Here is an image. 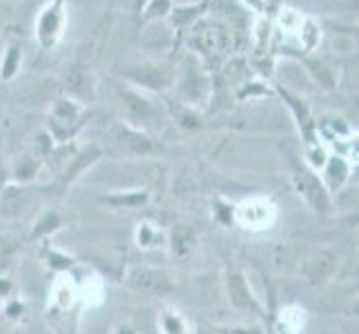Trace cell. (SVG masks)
<instances>
[{
	"mask_svg": "<svg viewBox=\"0 0 359 334\" xmlns=\"http://www.w3.org/2000/svg\"><path fill=\"white\" fill-rule=\"evenodd\" d=\"M103 147L98 143H60L54 145V150L45 158V167L52 172V183L49 190L63 196L74 183H76L85 172L94 167L103 158Z\"/></svg>",
	"mask_w": 359,
	"mask_h": 334,
	"instance_id": "6da1fadb",
	"label": "cell"
},
{
	"mask_svg": "<svg viewBox=\"0 0 359 334\" xmlns=\"http://www.w3.org/2000/svg\"><path fill=\"white\" fill-rule=\"evenodd\" d=\"M190 52L201 60L210 71H219L221 65L232 52V34L226 22L217 18H199L190 25V29L183 36Z\"/></svg>",
	"mask_w": 359,
	"mask_h": 334,
	"instance_id": "7a4b0ae2",
	"label": "cell"
},
{
	"mask_svg": "<svg viewBox=\"0 0 359 334\" xmlns=\"http://www.w3.org/2000/svg\"><path fill=\"white\" fill-rule=\"evenodd\" d=\"M212 71H210L192 52H185L175 65V85L177 101L192 109H203L212 98Z\"/></svg>",
	"mask_w": 359,
	"mask_h": 334,
	"instance_id": "3957f363",
	"label": "cell"
},
{
	"mask_svg": "<svg viewBox=\"0 0 359 334\" xmlns=\"http://www.w3.org/2000/svg\"><path fill=\"white\" fill-rule=\"evenodd\" d=\"M88 123V105L74 101L69 96H58L49 107L45 132L52 136L56 145L76 141V136Z\"/></svg>",
	"mask_w": 359,
	"mask_h": 334,
	"instance_id": "277c9868",
	"label": "cell"
},
{
	"mask_svg": "<svg viewBox=\"0 0 359 334\" xmlns=\"http://www.w3.org/2000/svg\"><path fill=\"white\" fill-rule=\"evenodd\" d=\"M121 101H123V123H128L130 127L141 130L145 134L161 132L165 127V107H161L158 103H152L150 96L145 92H139L126 85L121 92Z\"/></svg>",
	"mask_w": 359,
	"mask_h": 334,
	"instance_id": "5b68a950",
	"label": "cell"
},
{
	"mask_svg": "<svg viewBox=\"0 0 359 334\" xmlns=\"http://www.w3.org/2000/svg\"><path fill=\"white\" fill-rule=\"evenodd\" d=\"M107 150L116 158H143L154 156L163 150L152 134H145L141 130L130 127L128 123L116 120L107 130Z\"/></svg>",
	"mask_w": 359,
	"mask_h": 334,
	"instance_id": "8992f818",
	"label": "cell"
},
{
	"mask_svg": "<svg viewBox=\"0 0 359 334\" xmlns=\"http://www.w3.org/2000/svg\"><path fill=\"white\" fill-rule=\"evenodd\" d=\"M290 181H292L297 196L308 205V209H313L319 216L332 214V196L328 194L326 185L321 183L319 172L311 169L308 165L297 163L290 169Z\"/></svg>",
	"mask_w": 359,
	"mask_h": 334,
	"instance_id": "52a82bcc",
	"label": "cell"
},
{
	"mask_svg": "<svg viewBox=\"0 0 359 334\" xmlns=\"http://www.w3.org/2000/svg\"><path fill=\"white\" fill-rule=\"evenodd\" d=\"M121 78L130 83V88L145 94H165L175 85V65L147 60L121 71Z\"/></svg>",
	"mask_w": 359,
	"mask_h": 334,
	"instance_id": "ba28073f",
	"label": "cell"
},
{
	"mask_svg": "<svg viewBox=\"0 0 359 334\" xmlns=\"http://www.w3.org/2000/svg\"><path fill=\"white\" fill-rule=\"evenodd\" d=\"M123 283H126V288H130L134 294L154 296V299H165V296L175 294L177 290L175 279H172L170 272L163 267H154V265L128 267Z\"/></svg>",
	"mask_w": 359,
	"mask_h": 334,
	"instance_id": "9c48e42d",
	"label": "cell"
},
{
	"mask_svg": "<svg viewBox=\"0 0 359 334\" xmlns=\"http://www.w3.org/2000/svg\"><path fill=\"white\" fill-rule=\"evenodd\" d=\"M224 290H226V296H228V303L237 312L248 314V316L266 319V305L257 296V292L250 286V281H248V277L243 274L241 270L226 267V272H224Z\"/></svg>",
	"mask_w": 359,
	"mask_h": 334,
	"instance_id": "30bf717a",
	"label": "cell"
},
{
	"mask_svg": "<svg viewBox=\"0 0 359 334\" xmlns=\"http://www.w3.org/2000/svg\"><path fill=\"white\" fill-rule=\"evenodd\" d=\"M65 5L67 0H49L39 18H36V43H39L41 52H52L63 39L67 25Z\"/></svg>",
	"mask_w": 359,
	"mask_h": 334,
	"instance_id": "8fae6325",
	"label": "cell"
},
{
	"mask_svg": "<svg viewBox=\"0 0 359 334\" xmlns=\"http://www.w3.org/2000/svg\"><path fill=\"white\" fill-rule=\"evenodd\" d=\"M275 94L281 96L283 105H286L288 111L292 114L294 125H297V130H299V134H302L304 150H306V147H313V145L321 143L319 134H317V120H315L313 109H311V105H308L306 98L299 96V94H294V92H290V90H286V88H281V85H275Z\"/></svg>",
	"mask_w": 359,
	"mask_h": 334,
	"instance_id": "7c38bea8",
	"label": "cell"
},
{
	"mask_svg": "<svg viewBox=\"0 0 359 334\" xmlns=\"http://www.w3.org/2000/svg\"><path fill=\"white\" fill-rule=\"evenodd\" d=\"M43 190H36L32 185L7 183L0 190V218H20L39 205V196Z\"/></svg>",
	"mask_w": 359,
	"mask_h": 334,
	"instance_id": "4fadbf2b",
	"label": "cell"
},
{
	"mask_svg": "<svg viewBox=\"0 0 359 334\" xmlns=\"http://www.w3.org/2000/svg\"><path fill=\"white\" fill-rule=\"evenodd\" d=\"M63 92H65V96L74 98V101H79L83 105L94 103L96 83H94L92 71L83 65H72L63 78Z\"/></svg>",
	"mask_w": 359,
	"mask_h": 334,
	"instance_id": "5bb4252c",
	"label": "cell"
},
{
	"mask_svg": "<svg viewBox=\"0 0 359 334\" xmlns=\"http://www.w3.org/2000/svg\"><path fill=\"white\" fill-rule=\"evenodd\" d=\"M337 267H339V256L332 250H328V247H324V250L315 252L304 263L302 274L313 288H321L324 283H328L332 279V274L337 272Z\"/></svg>",
	"mask_w": 359,
	"mask_h": 334,
	"instance_id": "9a60e30c",
	"label": "cell"
},
{
	"mask_svg": "<svg viewBox=\"0 0 359 334\" xmlns=\"http://www.w3.org/2000/svg\"><path fill=\"white\" fill-rule=\"evenodd\" d=\"M319 172H321L319 179H321V183L326 185L328 194L335 196L346 188V183L351 181L353 165H351V160L346 156H341V154H328L324 167H321Z\"/></svg>",
	"mask_w": 359,
	"mask_h": 334,
	"instance_id": "2e32d148",
	"label": "cell"
},
{
	"mask_svg": "<svg viewBox=\"0 0 359 334\" xmlns=\"http://www.w3.org/2000/svg\"><path fill=\"white\" fill-rule=\"evenodd\" d=\"M152 199V192L147 188H134V190H112L107 194L98 196V203L116 209V212H134L143 209Z\"/></svg>",
	"mask_w": 359,
	"mask_h": 334,
	"instance_id": "e0dca14e",
	"label": "cell"
},
{
	"mask_svg": "<svg viewBox=\"0 0 359 334\" xmlns=\"http://www.w3.org/2000/svg\"><path fill=\"white\" fill-rule=\"evenodd\" d=\"M45 169L43 158L36 154L32 147L25 150L16 156V160L9 167V183H18V185H32L39 174Z\"/></svg>",
	"mask_w": 359,
	"mask_h": 334,
	"instance_id": "ac0fdd59",
	"label": "cell"
},
{
	"mask_svg": "<svg viewBox=\"0 0 359 334\" xmlns=\"http://www.w3.org/2000/svg\"><path fill=\"white\" fill-rule=\"evenodd\" d=\"M196 232L188 223H175L165 232V245L170 247V254L175 258H188L196 247Z\"/></svg>",
	"mask_w": 359,
	"mask_h": 334,
	"instance_id": "d6986e66",
	"label": "cell"
},
{
	"mask_svg": "<svg viewBox=\"0 0 359 334\" xmlns=\"http://www.w3.org/2000/svg\"><path fill=\"white\" fill-rule=\"evenodd\" d=\"M268 214H275V205L268 199H250L237 205V225L243 223L248 228H264L270 223Z\"/></svg>",
	"mask_w": 359,
	"mask_h": 334,
	"instance_id": "ffe728a7",
	"label": "cell"
},
{
	"mask_svg": "<svg viewBox=\"0 0 359 334\" xmlns=\"http://www.w3.org/2000/svg\"><path fill=\"white\" fill-rule=\"evenodd\" d=\"M67 218L56 212V209H43L39 212V216L34 218V225H32V232H29V241H43L47 243L49 239L58 234L60 230L65 228Z\"/></svg>",
	"mask_w": 359,
	"mask_h": 334,
	"instance_id": "44dd1931",
	"label": "cell"
},
{
	"mask_svg": "<svg viewBox=\"0 0 359 334\" xmlns=\"http://www.w3.org/2000/svg\"><path fill=\"white\" fill-rule=\"evenodd\" d=\"M165 114L170 120H175V125L181 127L183 132H196L201 130V114L199 109H192L188 105H183L181 101H177V98H168L165 101Z\"/></svg>",
	"mask_w": 359,
	"mask_h": 334,
	"instance_id": "7402d4cb",
	"label": "cell"
},
{
	"mask_svg": "<svg viewBox=\"0 0 359 334\" xmlns=\"http://www.w3.org/2000/svg\"><path fill=\"white\" fill-rule=\"evenodd\" d=\"M158 330L161 334H192L190 321L181 310L172 305H163L158 312Z\"/></svg>",
	"mask_w": 359,
	"mask_h": 334,
	"instance_id": "603a6c76",
	"label": "cell"
},
{
	"mask_svg": "<svg viewBox=\"0 0 359 334\" xmlns=\"http://www.w3.org/2000/svg\"><path fill=\"white\" fill-rule=\"evenodd\" d=\"M134 243L141 250H154V247L165 245V232L152 221H141L134 230Z\"/></svg>",
	"mask_w": 359,
	"mask_h": 334,
	"instance_id": "cb8c5ba5",
	"label": "cell"
},
{
	"mask_svg": "<svg viewBox=\"0 0 359 334\" xmlns=\"http://www.w3.org/2000/svg\"><path fill=\"white\" fill-rule=\"evenodd\" d=\"M41 261L45 263L47 270H52L54 274H67V272H72L74 265H76V258H72L69 254H65L63 250H58V247L49 243L41 247Z\"/></svg>",
	"mask_w": 359,
	"mask_h": 334,
	"instance_id": "d4e9b609",
	"label": "cell"
},
{
	"mask_svg": "<svg viewBox=\"0 0 359 334\" xmlns=\"http://www.w3.org/2000/svg\"><path fill=\"white\" fill-rule=\"evenodd\" d=\"M22 67V47L18 43H9L3 52V60H0V78L5 83H11Z\"/></svg>",
	"mask_w": 359,
	"mask_h": 334,
	"instance_id": "484cf974",
	"label": "cell"
},
{
	"mask_svg": "<svg viewBox=\"0 0 359 334\" xmlns=\"http://www.w3.org/2000/svg\"><path fill=\"white\" fill-rule=\"evenodd\" d=\"M172 9H175V0H145V5L136 14H139L141 25H147L161 18H168L172 14Z\"/></svg>",
	"mask_w": 359,
	"mask_h": 334,
	"instance_id": "4316f807",
	"label": "cell"
},
{
	"mask_svg": "<svg viewBox=\"0 0 359 334\" xmlns=\"http://www.w3.org/2000/svg\"><path fill=\"white\" fill-rule=\"evenodd\" d=\"M212 221L221 228H234L237 225V205L224 196H215L212 201Z\"/></svg>",
	"mask_w": 359,
	"mask_h": 334,
	"instance_id": "83f0119b",
	"label": "cell"
},
{
	"mask_svg": "<svg viewBox=\"0 0 359 334\" xmlns=\"http://www.w3.org/2000/svg\"><path fill=\"white\" fill-rule=\"evenodd\" d=\"M192 334H264L259 326H215V323H199Z\"/></svg>",
	"mask_w": 359,
	"mask_h": 334,
	"instance_id": "f1b7e54d",
	"label": "cell"
},
{
	"mask_svg": "<svg viewBox=\"0 0 359 334\" xmlns=\"http://www.w3.org/2000/svg\"><path fill=\"white\" fill-rule=\"evenodd\" d=\"M25 312H27V305H25L22 299H18V296H11V299L3 301V314L9 321H20L25 316Z\"/></svg>",
	"mask_w": 359,
	"mask_h": 334,
	"instance_id": "f546056e",
	"label": "cell"
},
{
	"mask_svg": "<svg viewBox=\"0 0 359 334\" xmlns=\"http://www.w3.org/2000/svg\"><path fill=\"white\" fill-rule=\"evenodd\" d=\"M266 94H275V90H268L266 83H243L241 90L237 92V98L239 101H245V98L266 96Z\"/></svg>",
	"mask_w": 359,
	"mask_h": 334,
	"instance_id": "4dcf8cb0",
	"label": "cell"
},
{
	"mask_svg": "<svg viewBox=\"0 0 359 334\" xmlns=\"http://www.w3.org/2000/svg\"><path fill=\"white\" fill-rule=\"evenodd\" d=\"M16 296V286L9 277H0V301H7Z\"/></svg>",
	"mask_w": 359,
	"mask_h": 334,
	"instance_id": "1f68e13d",
	"label": "cell"
},
{
	"mask_svg": "<svg viewBox=\"0 0 359 334\" xmlns=\"http://www.w3.org/2000/svg\"><path fill=\"white\" fill-rule=\"evenodd\" d=\"M112 334H139V330H136L132 321H121V323H116V328L112 330Z\"/></svg>",
	"mask_w": 359,
	"mask_h": 334,
	"instance_id": "d6a6232c",
	"label": "cell"
},
{
	"mask_svg": "<svg viewBox=\"0 0 359 334\" xmlns=\"http://www.w3.org/2000/svg\"><path fill=\"white\" fill-rule=\"evenodd\" d=\"M7 183H9V167L5 165V160H3V152H0V190H3Z\"/></svg>",
	"mask_w": 359,
	"mask_h": 334,
	"instance_id": "836d02e7",
	"label": "cell"
},
{
	"mask_svg": "<svg viewBox=\"0 0 359 334\" xmlns=\"http://www.w3.org/2000/svg\"><path fill=\"white\" fill-rule=\"evenodd\" d=\"M245 3L252 9H259V11H264V7H266V0H245Z\"/></svg>",
	"mask_w": 359,
	"mask_h": 334,
	"instance_id": "e575fe53",
	"label": "cell"
},
{
	"mask_svg": "<svg viewBox=\"0 0 359 334\" xmlns=\"http://www.w3.org/2000/svg\"><path fill=\"white\" fill-rule=\"evenodd\" d=\"M143 5H145V0H136V5H134V7H136V11H139Z\"/></svg>",
	"mask_w": 359,
	"mask_h": 334,
	"instance_id": "d590c367",
	"label": "cell"
}]
</instances>
